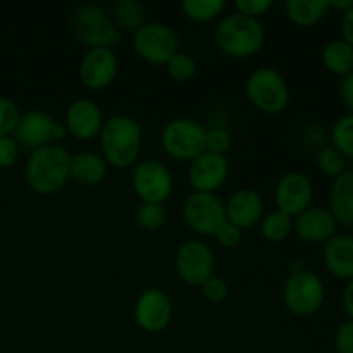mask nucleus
<instances>
[{"instance_id":"nucleus-38","label":"nucleus","mask_w":353,"mask_h":353,"mask_svg":"<svg viewBox=\"0 0 353 353\" xmlns=\"http://www.w3.org/2000/svg\"><path fill=\"white\" fill-rule=\"evenodd\" d=\"M19 155V145L12 137H0V169L14 165Z\"/></svg>"},{"instance_id":"nucleus-23","label":"nucleus","mask_w":353,"mask_h":353,"mask_svg":"<svg viewBox=\"0 0 353 353\" xmlns=\"http://www.w3.org/2000/svg\"><path fill=\"white\" fill-rule=\"evenodd\" d=\"M290 23L299 28H312L330 12L327 0H288L285 6Z\"/></svg>"},{"instance_id":"nucleus-5","label":"nucleus","mask_w":353,"mask_h":353,"mask_svg":"<svg viewBox=\"0 0 353 353\" xmlns=\"http://www.w3.org/2000/svg\"><path fill=\"white\" fill-rule=\"evenodd\" d=\"M247 99L259 112L276 116L290 103V86L285 76L274 68H259L245 81Z\"/></svg>"},{"instance_id":"nucleus-1","label":"nucleus","mask_w":353,"mask_h":353,"mask_svg":"<svg viewBox=\"0 0 353 353\" xmlns=\"http://www.w3.org/2000/svg\"><path fill=\"white\" fill-rule=\"evenodd\" d=\"M100 152L112 168L128 169L137 164L143 143V131L137 119L116 114L103 121L100 130Z\"/></svg>"},{"instance_id":"nucleus-34","label":"nucleus","mask_w":353,"mask_h":353,"mask_svg":"<svg viewBox=\"0 0 353 353\" xmlns=\"http://www.w3.org/2000/svg\"><path fill=\"white\" fill-rule=\"evenodd\" d=\"M200 290H202L203 299L209 300L210 303L224 302V300L228 299V295H230V288H228L226 281H224L223 278H219V276H210V278L200 286Z\"/></svg>"},{"instance_id":"nucleus-15","label":"nucleus","mask_w":353,"mask_h":353,"mask_svg":"<svg viewBox=\"0 0 353 353\" xmlns=\"http://www.w3.org/2000/svg\"><path fill=\"white\" fill-rule=\"evenodd\" d=\"M230 169L226 155L203 152L190 162L188 181L193 186V192L216 193L230 178Z\"/></svg>"},{"instance_id":"nucleus-20","label":"nucleus","mask_w":353,"mask_h":353,"mask_svg":"<svg viewBox=\"0 0 353 353\" xmlns=\"http://www.w3.org/2000/svg\"><path fill=\"white\" fill-rule=\"evenodd\" d=\"M326 271L341 281L353 279V234L336 233L323 245Z\"/></svg>"},{"instance_id":"nucleus-39","label":"nucleus","mask_w":353,"mask_h":353,"mask_svg":"<svg viewBox=\"0 0 353 353\" xmlns=\"http://www.w3.org/2000/svg\"><path fill=\"white\" fill-rule=\"evenodd\" d=\"M338 97L347 112L353 114V72L341 78L340 85H338Z\"/></svg>"},{"instance_id":"nucleus-13","label":"nucleus","mask_w":353,"mask_h":353,"mask_svg":"<svg viewBox=\"0 0 353 353\" xmlns=\"http://www.w3.org/2000/svg\"><path fill=\"white\" fill-rule=\"evenodd\" d=\"M119 72V59L112 48H88L79 62L78 76L85 88L102 92L114 83Z\"/></svg>"},{"instance_id":"nucleus-4","label":"nucleus","mask_w":353,"mask_h":353,"mask_svg":"<svg viewBox=\"0 0 353 353\" xmlns=\"http://www.w3.org/2000/svg\"><path fill=\"white\" fill-rule=\"evenodd\" d=\"M265 41L261 21L234 12L224 17L216 28V45L230 57L245 59L257 54Z\"/></svg>"},{"instance_id":"nucleus-35","label":"nucleus","mask_w":353,"mask_h":353,"mask_svg":"<svg viewBox=\"0 0 353 353\" xmlns=\"http://www.w3.org/2000/svg\"><path fill=\"white\" fill-rule=\"evenodd\" d=\"M234 7H236V12L241 14V16L259 21L271 10L272 2L271 0H238Z\"/></svg>"},{"instance_id":"nucleus-30","label":"nucleus","mask_w":353,"mask_h":353,"mask_svg":"<svg viewBox=\"0 0 353 353\" xmlns=\"http://www.w3.org/2000/svg\"><path fill=\"white\" fill-rule=\"evenodd\" d=\"M137 224L140 230L147 231V233H154L159 231L168 221V214H165L164 205H157V203H141L137 210Z\"/></svg>"},{"instance_id":"nucleus-9","label":"nucleus","mask_w":353,"mask_h":353,"mask_svg":"<svg viewBox=\"0 0 353 353\" xmlns=\"http://www.w3.org/2000/svg\"><path fill=\"white\" fill-rule=\"evenodd\" d=\"M133 190L141 203L164 205L174 188V179L164 162L157 159H145L134 164L131 172Z\"/></svg>"},{"instance_id":"nucleus-37","label":"nucleus","mask_w":353,"mask_h":353,"mask_svg":"<svg viewBox=\"0 0 353 353\" xmlns=\"http://www.w3.org/2000/svg\"><path fill=\"white\" fill-rule=\"evenodd\" d=\"M334 348L338 353H353V321L347 319L334 333Z\"/></svg>"},{"instance_id":"nucleus-3","label":"nucleus","mask_w":353,"mask_h":353,"mask_svg":"<svg viewBox=\"0 0 353 353\" xmlns=\"http://www.w3.org/2000/svg\"><path fill=\"white\" fill-rule=\"evenodd\" d=\"M326 302V286L317 272L303 268L302 261H295L290 276L283 286V303L290 314L296 317H310L319 312Z\"/></svg>"},{"instance_id":"nucleus-6","label":"nucleus","mask_w":353,"mask_h":353,"mask_svg":"<svg viewBox=\"0 0 353 353\" xmlns=\"http://www.w3.org/2000/svg\"><path fill=\"white\" fill-rule=\"evenodd\" d=\"M71 24L76 38L88 48H112L121 40V31L110 14L95 3L79 6Z\"/></svg>"},{"instance_id":"nucleus-16","label":"nucleus","mask_w":353,"mask_h":353,"mask_svg":"<svg viewBox=\"0 0 353 353\" xmlns=\"http://www.w3.org/2000/svg\"><path fill=\"white\" fill-rule=\"evenodd\" d=\"M336 219L327 207L310 205L293 219V231L305 243L324 245L338 233Z\"/></svg>"},{"instance_id":"nucleus-27","label":"nucleus","mask_w":353,"mask_h":353,"mask_svg":"<svg viewBox=\"0 0 353 353\" xmlns=\"http://www.w3.org/2000/svg\"><path fill=\"white\" fill-rule=\"evenodd\" d=\"M224 0H183L181 10L193 23H210L223 14Z\"/></svg>"},{"instance_id":"nucleus-8","label":"nucleus","mask_w":353,"mask_h":353,"mask_svg":"<svg viewBox=\"0 0 353 353\" xmlns=\"http://www.w3.org/2000/svg\"><path fill=\"white\" fill-rule=\"evenodd\" d=\"M133 48L141 61L152 65H165L179 52V40L171 26L148 21L134 33Z\"/></svg>"},{"instance_id":"nucleus-12","label":"nucleus","mask_w":353,"mask_h":353,"mask_svg":"<svg viewBox=\"0 0 353 353\" xmlns=\"http://www.w3.org/2000/svg\"><path fill=\"white\" fill-rule=\"evenodd\" d=\"M174 307L172 300L164 290L148 288L138 296L134 303V323L141 331L148 334L162 333L171 324Z\"/></svg>"},{"instance_id":"nucleus-21","label":"nucleus","mask_w":353,"mask_h":353,"mask_svg":"<svg viewBox=\"0 0 353 353\" xmlns=\"http://www.w3.org/2000/svg\"><path fill=\"white\" fill-rule=\"evenodd\" d=\"M330 212L338 226L353 230V169L334 178L330 186Z\"/></svg>"},{"instance_id":"nucleus-18","label":"nucleus","mask_w":353,"mask_h":353,"mask_svg":"<svg viewBox=\"0 0 353 353\" xmlns=\"http://www.w3.org/2000/svg\"><path fill=\"white\" fill-rule=\"evenodd\" d=\"M226 209V221L233 226L243 230L257 226L264 217V199L254 188H240L228 199L224 203Z\"/></svg>"},{"instance_id":"nucleus-25","label":"nucleus","mask_w":353,"mask_h":353,"mask_svg":"<svg viewBox=\"0 0 353 353\" xmlns=\"http://www.w3.org/2000/svg\"><path fill=\"white\" fill-rule=\"evenodd\" d=\"M109 14L119 31L137 33L143 24L148 23L147 9L137 0H116L110 6Z\"/></svg>"},{"instance_id":"nucleus-17","label":"nucleus","mask_w":353,"mask_h":353,"mask_svg":"<svg viewBox=\"0 0 353 353\" xmlns=\"http://www.w3.org/2000/svg\"><path fill=\"white\" fill-rule=\"evenodd\" d=\"M65 130L68 134L79 141H88L100 134L103 126L102 109L90 99H78L68 107L65 112Z\"/></svg>"},{"instance_id":"nucleus-2","label":"nucleus","mask_w":353,"mask_h":353,"mask_svg":"<svg viewBox=\"0 0 353 353\" xmlns=\"http://www.w3.org/2000/svg\"><path fill=\"white\" fill-rule=\"evenodd\" d=\"M71 154L59 143H50L33 150L24 168V178L34 193L43 196L55 195L69 181Z\"/></svg>"},{"instance_id":"nucleus-36","label":"nucleus","mask_w":353,"mask_h":353,"mask_svg":"<svg viewBox=\"0 0 353 353\" xmlns=\"http://www.w3.org/2000/svg\"><path fill=\"white\" fill-rule=\"evenodd\" d=\"M241 236H243V234H241L240 228L233 226V224L228 223V221L216 231V234H214L217 243L223 248H230V250L231 248H236L238 245L241 243Z\"/></svg>"},{"instance_id":"nucleus-43","label":"nucleus","mask_w":353,"mask_h":353,"mask_svg":"<svg viewBox=\"0 0 353 353\" xmlns=\"http://www.w3.org/2000/svg\"><path fill=\"white\" fill-rule=\"evenodd\" d=\"M65 134H68V130H65L64 124L55 123V124H54V131H52V141H61V140H64Z\"/></svg>"},{"instance_id":"nucleus-32","label":"nucleus","mask_w":353,"mask_h":353,"mask_svg":"<svg viewBox=\"0 0 353 353\" xmlns=\"http://www.w3.org/2000/svg\"><path fill=\"white\" fill-rule=\"evenodd\" d=\"M19 107L10 99L0 97V137H12L19 123Z\"/></svg>"},{"instance_id":"nucleus-42","label":"nucleus","mask_w":353,"mask_h":353,"mask_svg":"<svg viewBox=\"0 0 353 353\" xmlns=\"http://www.w3.org/2000/svg\"><path fill=\"white\" fill-rule=\"evenodd\" d=\"M327 6H330V10L345 14L353 6V0H327Z\"/></svg>"},{"instance_id":"nucleus-24","label":"nucleus","mask_w":353,"mask_h":353,"mask_svg":"<svg viewBox=\"0 0 353 353\" xmlns=\"http://www.w3.org/2000/svg\"><path fill=\"white\" fill-rule=\"evenodd\" d=\"M323 64L331 74L345 78L353 72V47L341 38L327 41L323 48Z\"/></svg>"},{"instance_id":"nucleus-31","label":"nucleus","mask_w":353,"mask_h":353,"mask_svg":"<svg viewBox=\"0 0 353 353\" xmlns=\"http://www.w3.org/2000/svg\"><path fill=\"white\" fill-rule=\"evenodd\" d=\"M165 69H168L169 78L174 79L176 83H188L190 79L195 78L196 62L186 52H178V54L169 59Z\"/></svg>"},{"instance_id":"nucleus-28","label":"nucleus","mask_w":353,"mask_h":353,"mask_svg":"<svg viewBox=\"0 0 353 353\" xmlns=\"http://www.w3.org/2000/svg\"><path fill=\"white\" fill-rule=\"evenodd\" d=\"M331 145L347 159H353V114H345L334 121L330 131Z\"/></svg>"},{"instance_id":"nucleus-40","label":"nucleus","mask_w":353,"mask_h":353,"mask_svg":"<svg viewBox=\"0 0 353 353\" xmlns=\"http://www.w3.org/2000/svg\"><path fill=\"white\" fill-rule=\"evenodd\" d=\"M340 31H341V40L347 41L348 45L353 47V6L345 14H341L340 21Z\"/></svg>"},{"instance_id":"nucleus-26","label":"nucleus","mask_w":353,"mask_h":353,"mask_svg":"<svg viewBox=\"0 0 353 353\" xmlns=\"http://www.w3.org/2000/svg\"><path fill=\"white\" fill-rule=\"evenodd\" d=\"M293 233V219L278 209L261 219V234L271 243H281Z\"/></svg>"},{"instance_id":"nucleus-19","label":"nucleus","mask_w":353,"mask_h":353,"mask_svg":"<svg viewBox=\"0 0 353 353\" xmlns=\"http://www.w3.org/2000/svg\"><path fill=\"white\" fill-rule=\"evenodd\" d=\"M55 121L43 110H30L19 117L12 138L19 147L28 150H38L41 147L54 143L52 141V131H54Z\"/></svg>"},{"instance_id":"nucleus-41","label":"nucleus","mask_w":353,"mask_h":353,"mask_svg":"<svg viewBox=\"0 0 353 353\" xmlns=\"http://www.w3.org/2000/svg\"><path fill=\"white\" fill-rule=\"evenodd\" d=\"M341 307H343L348 319L353 321V279L347 281V285H345L343 293H341Z\"/></svg>"},{"instance_id":"nucleus-11","label":"nucleus","mask_w":353,"mask_h":353,"mask_svg":"<svg viewBox=\"0 0 353 353\" xmlns=\"http://www.w3.org/2000/svg\"><path fill=\"white\" fill-rule=\"evenodd\" d=\"M214 254L203 241L188 240L176 252V274L186 285L202 286L210 276H214Z\"/></svg>"},{"instance_id":"nucleus-10","label":"nucleus","mask_w":353,"mask_h":353,"mask_svg":"<svg viewBox=\"0 0 353 353\" xmlns=\"http://www.w3.org/2000/svg\"><path fill=\"white\" fill-rule=\"evenodd\" d=\"M183 219L193 233L214 236L216 231L226 223L224 202L216 193H190L183 203Z\"/></svg>"},{"instance_id":"nucleus-14","label":"nucleus","mask_w":353,"mask_h":353,"mask_svg":"<svg viewBox=\"0 0 353 353\" xmlns=\"http://www.w3.org/2000/svg\"><path fill=\"white\" fill-rule=\"evenodd\" d=\"M276 207L279 212L295 219L299 214L309 209L314 200V185L307 174L290 171L279 178L274 190Z\"/></svg>"},{"instance_id":"nucleus-7","label":"nucleus","mask_w":353,"mask_h":353,"mask_svg":"<svg viewBox=\"0 0 353 353\" xmlns=\"http://www.w3.org/2000/svg\"><path fill=\"white\" fill-rule=\"evenodd\" d=\"M207 130L190 117L171 119L161 133V145L165 154L179 162H192L205 152Z\"/></svg>"},{"instance_id":"nucleus-33","label":"nucleus","mask_w":353,"mask_h":353,"mask_svg":"<svg viewBox=\"0 0 353 353\" xmlns=\"http://www.w3.org/2000/svg\"><path fill=\"white\" fill-rule=\"evenodd\" d=\"M233 140H231L230 131L224 128H214L207 130L205 137V152H212L217 155H226L230 152Z\"/></svg>"},{"instance_id":"nucleus-22","label":"nucleus","mask_w":353,"mask_h":353,"mask_svg":"<svg viewBox=\"0 0 353 353\" xmlns=\"http://www.w3.org/2000/svg\"><path fill=\"white\" fill-rule=\"evenodd\" d=\"M107 169H109V164L102 157V154L83 150L71 155L69 179H74L81 186H97L107 178Z\"/></svg>"},{"instance_id":"nucleus-29","label":"nucleus","mask_w":353,"mask_h":353,"mask_svg":"<svg viewBox=\"0 0 353 353\" xmlns=\"http://www.w3.org/2000/svg\"><path fill=\"white\" fill-rule=\"evenodd\" d=\"M348 159L341 152H338L333 145L323 147L317 152V168L327 178L334 179L347 171Z\"/></svg>"}]
</instances>
